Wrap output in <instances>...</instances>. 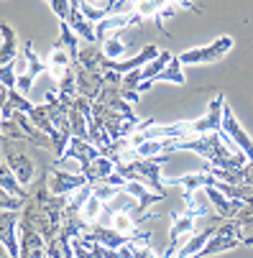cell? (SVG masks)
I'll return each instance as SVG.
<instances>
[{
    "label": "cell",
    "mask_w": 253,
    "mask_h": 258,
    "mask_svg": "<svg viewBox=\"0 0 253 258\" xmlns=\"http://www.w3.org/2000/svg\"><path fill=\"white\" fill-rule=\"evenodd\" d=\"M174 151H195L202 159H207L215 169H243L248 164L243 151H233L225 143L223 133H205L195 138H184L174 143Z\"/></svg>",
    "instance_id": "1"
},
{
    "label": "cell",
    "mask_w": 253,
    "mask_h": 258,
    "mask_svg": "<svg viewBox=\"0 0 253 258\" xmlns=\"http://www.w3.org/2000/svg\"><path fill=\"white\" fill-rule=\"evenodd\" d=\"M166 159H169V151L166 154H159L154 159H133L128 164H120L118 166V174H123L125 181H141V184H146L149 189L166 195V184L161 179V164Z\"/></svg>",
    "instance_id": "2"
},
{
    "label": "cell",
    "mask_w": 253,
    "mask_h": 258,
    "mask_svg": "<svg viewBox=\"0 0 253 258\" xmlns=\"http://www.w3.org/2000/svg\"><path fill=\"white\" fill-rule=\"evenodd\" d=\"M0 136H3L6 141H23V143H31V146H39V149H54L51 138L39 131L31 118L26 113H21V110H13L11 118H3L0 120Z\"/></svg>",
    "instance_id": "3"
},
{
    "label": "cell",
    "mask_w": 253,
    "mask_h": 258,
    "mask_svg": "<svg viewBox=\"0 0 253 258\" xmlns=\"http://www.w3.org/2000/svg\"><path fill=\"white\" fill-rule=\"evenodd\" d=\"M0 154H3V159H6L8 169L13 171V176L18 179V184L28 189L31 181L36 179V164H33V159L23 149H16L13 141H3V143H0Z\"/></svg>",
    "instance_id": "4"
},
{
    "label": "cell",
    "mask_w": 253,
    "mask_h": 258,
    "mask_svg": "<svg viewBox=\"0 0 253 258\" xmlns=\"http://www.w3.org/2000/svg\"><path fill=\"white\" fill-rule=\"evenodd\" d=\"M233 49V39L230 36H220L207 46H195L179 54V61L182 64H215L218 59H223L228 51Z\"/></svg>",
    "instance_id": "5"
},
{
    "label": "cell",
    "mask_w": 253,
    "mask_h": 258,
    "mask_svg": "<svg viewBox=\"0 0 253 258\" xmlns=\"http://www.w3.org/2000/svg\"><path fill=\"white\" fill-rule=\"evenodd\" d=\"M225 95L218 92L207 105L205 115L192 120V136H205V133H220L223 131V110H225Z\"/></svg>",
    "instance_id": "6"
},
{
    "label": "cell",
    "mask_w": 253,
    "mask_h": 258,
    "mask_svg": "<svg viewBox=\"0 0 253 258\" xmlns=\"http://www.w3.org/2000/svg\"><path fill=\"white\" fill-rule=\"evenodd\" d=\"M240 240L235 235V223L233 220H223V223L218 225V230H215V235L207 240V245L195 255V258H207V255H218V253H225V250H233L238 248Z\"/></svg>",
    "instance_id": "7"
},
{
    "label": "cell",
    "mask_w": 253,
    "mask_h": 258,
    "mask_svg": "<svg viewBox=\"0 0 253 258\" xmlns=\"http://www.w3.org/2000/svg\"><path fill=\"white\" fill-rule=\"evenodd\" d=\"M223 136H228L238 149L245 154V159L248 161H253V141H250V136L243 131V125L238 123V118H235V113H233V107L230 105H225V110H223V131H220Z\"/></svg>",
    "instance_id": "8"
},
{
    "label": "cell",
    "mask_w": 253,
    "mask_h": 258,
    "mask_svg": "<svg viewBox=\"0 0 253 258\" xmlns=\"http://www.w3.org/2000/svg\"><path fill=\"white\" fill-rule=\"evenodd\" d=\"M87 184V176L85 174H77V171H64V169H56V166H49V189L51 195H72L82 189Z\"/></svg>",
    "instance_id": "9"
},
{
    "label": "cell",
    "mask_w": 253,
    "mask_h": 258,
    "mask_svg": "<svg viewBox=\"0 0 253 258\" xmlns=\"http://www.w3.org/2000/svg\"><path fill=\"white\" fill-rule=\"evenodd\" d=\"M72 69H75V82H77V95L95 102L105 87V75H100V72H92V69H85L82 64H72Z\"/></svg>",
    "instance_id": "10"
},
{
    "label": "cell",
    "mask_w": 253,
    "mask_h": 258,
    "mask_svg": "<svg viewBox=\"0 0 253 258\" xmlns=\"http://www.w3.org/2000/svg\"><path fill=\"white\" fill-rule=\"evenodd\" d=\"M197 233V217H192V215H187V212H179L174 220H171V230H169V248H166V253L164 255H174L176 253V248L182 245V240L189 235H195Z\"/></svg>",
    "instance_id": "11"
},
{
    "label": "cell",
    "mask_w": 253,
    "mask_h": 258,
    "mask_svg": "<svg viewBox=\"0 0 253 258\" xmlns=\"http://www.w3.org/2000/svg\"><path fill=\"white\" fill-rule=\"evenodd\" d=\"M72 64H75L72 54L64 46L51 44V51H49V59H46V75L54 80V85H59L64 77L72 75Z\"/></svg>",
    "instance_id": "12"
},
{
    "label": "cell",
    "mask_w": 253,
    "mask_h": 258,
    "mask_svg": "<svg viewBox=\"0 0 253 258\" xmlns=\"http://www.w3.org/2000/svg\"><path fill=\"white\" fill-rule=\"evenodd\" d=\"M205 195H207V200H210V205H212L215 215H218L220 220H233V217L240 212V207H243V202H240V200H230V197H228V195H223L218 187H207V189H205Z\"/></svg>",
    "instance_id": "13"
},
{
    "label": "cell",
    "mask_w": 253,
    "mask_h": 258,
    "mask_svg": "<svg viewBox=\"0 0 253 258\" xmlns=\"http://www.w3.org/2000/svg\"><path fill=\"white\" fill-rule=\"evenodd\" d=\"M215 181L218 179L205 169V171H195V174H187V176H171L166 184H171V187H182L184 192H200V189L212 187Z\"/></svg>",
    "instance_id": "14"
},
{
    "label": "cell",
    "mask_w": 253,
    "mask_h": 258,
    "mask_svg": "<svg viewBox=\"0 0 253 258\" xmlns=\"http://www.w3.org/2000/svg\"><path fill=\"white\" fill-rule=\"evenodd\" d=\"M64 156L72 159V161H77L80 166H87L92 159L100 156V149H97V146H92L90 141H82V138H75V136H72V141H69V146H67V154H64Z\"/></svg>",
    "instance_id": "15"
},
{
    "label": "cell",
    "mask_w": 253,
    "mask_h": 258,
    "mask_svg": "<svg viewBox=\"0 0 253 258\" xmlns=\"http://www.w3.org/2000/svg\"><path fill=\"white\" fill-rule=\"evenodd\" d=\"M235 223V235L240 240V245H253V205L243 202L240 212L233 217Z\"/></svg>",
    "instance_id": "16"
},
{
    "label": "cell",
    "mask_w": 253,
    "mask_h": 258,
    "mask_svg": "<svg viewBox=\"0 0 253 258\" xmlns=\"http://www.w3.org/2000/svg\"><path fill=\"white\" fill-rule=\"evenodd\" d=\"M0 33H3V44H0V64H13L16 56H18V51H21L16 28L3 21V23H0Z\"/></svg>",
    "instance_id": "17"
},
{
    "label": "cell",
    "mask_w": 253,
    "mask_h": 258,
    "mask_svg": "<svg viewBox=\"0 0 253 258\" xmlns=\"http://www.w3.org/2000/svg\"><path fill=\"white\" fill-rule=\"evenodd\" d=\"M118 171V166L110 161V159H107V156H97V159H92L87 166H82V174L87 176V181L90 184H97V181H105L107 176H110V174H115Z\"/></svg>",
    "instance_id": "18"
},
{
    "label": "cell",
    "mask_w": 253,
    "mask_h": 258,
    "mask_svg": "<svg viewBox=\"0 0 253 258\" xmlns=\"http://www.w3.org/2000/svg\"><path fill=\"white\" fill-rule=\"evenodd\" d=\"M105 51L100 44H87L85 49H80V59L77 64H82L85 69H92V72H100L102 75V64H105Z\"/></svg>",
    "instance_id": "19"
},
{
    "label": "cell",
    "mask_w": 253,
    "mask_h": 258,
    "mask_svg": "<svg viewBox=\"0 0 253 258\" xmlns=\"http://www.w3.org/2000/svg\"><path fill=\"white\" fill-rule=\"evenodd\" d=\"M171 3V0H133V13L141 16V21H154L161 16V11Z\"/></svg>",
    "instance_id": "20"
},
{
    "label": "cell",
    "mask_w": 253,
    "mask_h": 258,
    "mask_svg": "<svg viewBox=\"0 0 253 258\" xmlns=\"http://www.w3.org/2000/svg\"><path fill=\"white\" fill-rule=\"evenodd\" d=\"M54 44L64 46V49L72 54L75 64H77V59H80V36H77L75 31H72V26H69L67 21H59V39H56Z\"/></svg>",
    "instance_id": "21"
},
{
    "label": "cell",
    "mask_w": 253,
    "mask_h": 258,
    "mask_svg": "<svg viewBox=\"0 0 253 258\" xmlns=\"http://www.w3.org/2000/svg\"><path fill=\"white\" fill-rule=\"evenodd\" d=\"M182 67H184V64L179 61V56H174V59L159 72V75L151 80V85H154V82H174V85H184L187 77H184V69H182Z\"/></svg>",
    "instance_id": "22"
},
{
    "label": "cell",
    "mask_w": 253,
    "mask_h": 258,
    "mask_svg": "<svg viewBox=\"0 0 253 258\" xmlns=\"http://www.w3.org/2000/svg\"><path fill=\"white\" fill-rule=\"evenodd\" d=\"M212 187H218L223 195H228L230 200H240V202H250L253 205V184H225V181H215Z\"/></svg>",
    "instance_id": "23"
},
{
    "label": "cell",
    "mask_w": 253,
    "mask_h": 258,
    "mask_svg": "<svg viewBox=\"0 0 253 258\" xmlns=\"http://www.w3.org/2000/svg\"><path fill=\"white\" fill-rule=\"evenodd\" d=\"M69 128H72V136L75 138H82V141H87V115L82 113V110L72 102L69 105Z\"/></svg>",
    "instance_id": "24"
},
{
    "label": "cell",
    "mask_w": 253,
    "mask_h": 258,
    "mask_svg": "<svg viewBox=\"0 0 253 258\" xmlns=\"http://www.w3.org/2000/svg\"><path fill=\"white\" fill-rule=\"evenodd\" d=\"M171 59H174V54H171V51H159V56H156L154 61H149L146 67L141 69V82H151V80L159 75V72H161Z\"/></svg>",
    "instance_id": "25"
},
{
    "label": "cell",
    "mask_w": 253,
    "mask_h": 258,
    "mask_svg": "<svg viewBox=\"0 0 253 258\" xmlns=\"http://www.w3.org/2000/svg\"><path fill=\"white\" fill-rule=\"evenodd\" d=\"M28 118H31V123L39 128V131H44L49 138H51V131H54V125H51V118H49V110H46V105L44 102H39V105H33V110L28 113Z\"/></svg>",
    "instance_id": "26"
},
{
    "label": "cell",
    "mask_w": 253,
    "mask_h": 258,
    "mask_svg": "<svg viewBox=\"0 0 253 258\" xmlns=\"http://www.w3.org/2000/svg\"><path fill=\"white\" fill-rule=\"evenodd\" d=\"M100 46H102L105 56H107V59H113V61H120V56L125 54V44L120 41V31H115L113 36H107V39H105Z\"/></svg>",
    "instance_id": "27"
},
{
    "label": "cell",
    "mask_w": 253,
    "mask_h": 258,
    "mask_svg": "<svg viewBox=\"0 0 253 258\" xmlns=\"http://www.w3.org/2000/svg\"><path fill=\"white\" fill-rule=\"evenodd\" d=\"M6 105H8V107H13V110H21V113H26V115H28L31 110H33V105H36V102H31L23 92H18V90L13 87V90H8V102H6Z\"/></svg>",
    "instance_id": "28"
},
{
    "label": "cell",
    "mask_w": 253,
    "mask_h": 258,
    "mask_svg": "<svg viewBox=\"0 0 253 258\" xmlns=\"http://www.w3.org/2000/svg\"><path fill=\"white\" fill-rule=\"evenodd\" d=\"M23 205H26V200H21V197H16V195H11L3 184H0V210H13V212H21L23 210Z\"/></svg>",
    "instance_id": "29"
},
{
    "label": "cell",
    "mask_w": 253,
    "mask_h": 258,
    "mask_svg": "<svg viewBox=\"0 0 253 258\" xmlns=\"http://www.w3.org/2000/svg\"><path fill=\"white\" fill-rule=\"evenodd\" d=\"M102 207H105V205H102V202L92 195V197L85 202V207H82V217L87 220L90 225H95V223H97V217H100V212H102Z\"/></svg>",
    "instance_id": "30"
},
{
    "label": "cell",
    "mask_w": 253,
    "mask_h": 258,
    "mask_svg": "<svg viewBox=\"0 0 253 258\" xmlns=\"http://www.w3.org/2000/svg\"><path fill=\"white\" fill-rule=\"evenodd\" d=\"M118 189L120 187H110V184H105V181H97V184H92V195L102 202V205H107L115 195H118Z\"/></svg>",
    "instance_id": "31"
},
{
    "label": "cell",
    "mask_w": 253,
    "mask_h": 258,
    "mask_svg": "<svg viewBox=\"0 0 253 258\" xmlns=\"http://www.w3.org/2000/svg\"><path fill=\"white\" fill-rule=\"evenodd\" d=\"M51 13L59 18V21H67L69 18V13H72V3L69 0H51Z\"/></svg>",
    "instance_id": "32"
},
{
    "label": "cell",
    "mask_w": 253,
    "mask_h": 258,
    "mask_svg": "<svg viewBox=\"0 0 253 258\" xmlns=\"http://www.w3.org/2000/svg\"><path fill=\"white\" fill-rule=\"evenodd\" d=\"M235 184H253V161H248L243 169H235Z\"/></svg>",
    "instance_id": "33"
},
{
    "label": "cell",
    "mask_w": 253,
    "mask_h": 258,
    "mask_svg": "<svg viewBox=\"0 0 253 258\" xmlns=\"http://www.w3.org/2000/svg\"><path fill=\"white\" fill-rule=\"evenodd\" d=\"M174 3H176L179 8H187V11H197V8H195V3H192V0H174Z\"/></svg>",
    "instance_id": "34"
},
{
    "label": "cell",
    "mask_w": 253,
    "mask_h": 258,
    "mask_svg": "<svg viewBox=\"0 0 253 258\" xmlns=\"http://www.w3.org/2000/svg\"><path fill=\"white\" fill-rule=\"evenodd\" d=\"M0 258H13V255H11V250H8L3 243H0Z\"/></svg>",
    "instance_id": "35"
},
{
    "label": "cell",
    "mask_w": 253,
    "mask_h": 258,
    "mask_svg": "<svg viewBox=\"0 0 253 258\" xmlns=\"http://www.w3.org/2000/svg\"><path fill=\"white\" fill-rule=\"evenodd\" d=\"M0 100H8V87L0 85Z\"/></svg>",
    "instance_id": "36"
},
{
    "label": "cell",
    "mask_w": 253,
    "mask_h": 258,
    "mask_svg": "<svg viewBox=\"0 0 253 258\" xmlns=\"http://www.w3.org/2000/svg\"><path fill=\"white\" fill-rule=\"evenodd\" d=\"M8 100H0V120H3V105H6Z\"/></svg>",
    "instance_id": "37"
},
{
    "label": "cell",
    "mask_w": 253,
    "mask_h": 258,
    "mask_svg": "<svg viewBox=\"0 0 253 258\" xmlns=\"http://www.w3.org/2000/svg\"><path fill=\"white\" fill-rule=\"evenodd\" d=\"M46 3H51V0H46Z\"/></svg>",
    "instance_id": "38"
}]
</instances>
